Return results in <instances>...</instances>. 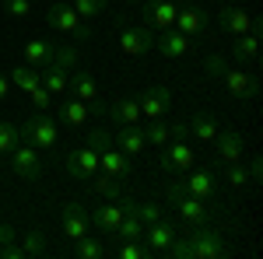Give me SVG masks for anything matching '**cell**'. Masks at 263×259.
<instances>
[{"label":"cell","mask_w":263,"mask_h":259,"mask_svg":"<svg viewBox=\"0 0 263 259\" xmlns=\"http://www.w3.org/2000/svg\"><path fill=\"white\" fill-rule=\"evenodd\" d=\"M224 252H228V249H224V238L214 228H207V224H197L193 231L176 235L172 245L165 249L168 259H218V256H224Z\"/></svg>","instance_id":"obj_1"},{"label":"cell","mask_w":263,"mask_h":259,"mask_svg":"<svg viewBox=\"0 0 263 259\" xmlns=\"http://www.w3.org/2000/svg\"><path fill=\"white\" fill-rule=\"evenodd\" d=\"M18 133L25 144H32L35 151H49V147H57V140H60V123L53 119L49 112H32L28 119L18 123Z\"/></svg>","instance_id":"obj_2"},{"label":"cell","mask_w":263,"mask_h":259,"mask_svg":"<svg viewBox=\"0 0 263 259\" xmlns=\"http://www.w3.org/2000/svg\"><path fill=\"white\" fill-rule=\"evenodd\" d=\"M168 203L176 207L179 221H182V224H190V228H197V224H211V217H214V207H207V200L193 196V193H182L179 182L168 186Z\"/></svg>","instance_id":"obj_3"},{"label":"cell","mask_w":263,"mask_h":259,"mask_svg":"<svg viewBox=\"0 0 263 259\" xmlns=\"http://www.w3.org/2000/svg\"><path fill=\"white\" fill-rule=\"evenodd\" d=\"M46 21H49V28L53 32H60V35H70V39L78 42H88L95 32L84 25V18L70 7V4H53L49 11H46Z\"/></svg>","instance_id":"obj_4"},{"label":"cell","mask_w":263,"mask_h":259,"mask_svg":"<svg viewBox=\"0 0 263 259\" xmlns=\"http://www.w3.org/2000/svg\"><path fill=\"white\" fill-rule=\"evenodd\" d=\"M70 88H74V98H81L91 105V112H95V119L105 116V105H102V84L95 81L91 70H84V67H74V74H70Z\"/></svg>","instance_id":"obj_5"},{"label":"cell","mask_w":263,"mask_h":259,"mask_svg":"<svg viewBox=\"0 0 263 259\" xmlns=\"http://www.w3.org/2000/svg\"><path fill=\"white\" fill-rule=\"evenodd\" d=\"M7 158H11V168H14L18 179H25V182H39L42 179V158H39V151H35L32 144L18 140V147H14Z\"/></svg>","instance_id":"obj_6"},{"label":"cell","mask_w":263,"mask_h":259,"mask_svg":"<svg viewBox=\"0 0 263 259\" xmlns=\"http://www.w3.org/2000/svg\"><path fill=\"white\" fill-rule=\"evenodd\" d=\"M158 165H162V172H168V175L190 172V168H193V151H190V144H186V140H168L165 147H158Z\"/></svg>","instance_id":"obj_7"},{"label":"cell","mask_w":263,"mask_h":259,"mask_svg":"<svg viewBox=\"0 0 263 259\" xmlns=\"http://www.w3.org/2000/svg\"><path fill=\"white\" fill-rule=\"evenodd\" d=\"M144 11V28H151V32H165V28H172L176 25V14H179V4L176 0H141Z\"/></svg>","instance_id":"obj_8"},{"label":"cell","mask_w":263,"mask_h":259,"mask_svg":"<svg viewBox=\"0 0 263 259\" xmlns=\"http://www.w3.org/2000/svg\"><path fill=\"white\" fill-rule=\"evenodd\" d=\"M60 224H63V235H67L70 242L91 235L88 207H84V203H78V200H70V203H63V207H60Z\"/></svg>","instance_id":"obj_9"},{"label":"cell","mask_w":263,"mask_h":259,"mask_svg":"<svg viewBox=\"0 0 263 259\" xmlns=\"http://www.w3.org/2000/svg\"><path fill=\"white\" fill-rule=\"evenodd\" d=\"M137 105H141L144 119H162L165 112H168V105H172V91L165 84H151V88H144L141 95H137Z\"/></svg>","instance_id":"obj_10"},{"label":"cell","mask_w":263,"mask_h":259,"mask_svg":"<svg viewBox=\"0 0 263 259\" xmlns=\"http://www.w3.org/2000/svg\"><path fill=\"white\" fill-rule=\"evenodd\" d=\"M221 84H224V91H228L232 98H239V102H253L256 95H260V81L249 77V74L239 70V67H228L224 77H221Z\"/></svg>","instance_id":"obj_11"},{"label":"cell","mask_w":263,"mask_h":259,"mask_svg":"<svg viewBox=\"0 0 263 259\" xmlns=\"http://www.w3.org/2000/svg\"><path fill=\"white\" fill-rule=\"evenodd\" d=\"M214 144V161L218 165H232V161H242L246 140L239 130H218V137L211 140Z\"/></svg>","instance_id":"obj_12"},{"label":"cell","mask_w":263,"mask_h":259,"mask_svg":"<svg viewBox=\"0 0 263 259\" xmlns=\"http://www.w3.org/2000/svg\"><path fill=\"white\" fill-rule=\"evenodd\" d=\"M155 49L162 53L165 60H182V56L193 49V39H190V35H182L179 28L172 25V28H165V32L155 35Z\"/></svg>","instance_id":"obj_13"},{"label":"cell","mask_w":263,"mask_h":259,"mask_svg":"<svg viewBox=\"0 0 263 259\" xmlns=\"http://www.w3.org/2000/svg\"><path fill=\"white\" fill-rule=\"evenodd\" d=\"M179 231H176V224L168 217H162V221H151L147 228H144V245L151 249V256H165V249L172 245V238H176Z\"/></svg>","instance_id":"obj_14"},{"label":"cell","mask_w":263,"mask_h":259,"mask_svg":"<svg viewBox=\"0 0 263 259\" xmlns=\"http://www.w3.org/2000/svg\"><path fill=\"white\" fill-rule=\"evenodd\" d=\"M155 35L158 32H151V28H126V25H120V49L126 56H144V53L155 49Z\"/></svg>","instance_id":"obj_15"},{"label":"cell","mask_w":263,"mask_h":259,"mask_svg":"<svg viewBox=\"0 0 263 259\" xmlns=\"http://www.w3.org/2000/svg\"><path fill=\"white\" fill-rule=\"evenodd\" d=\"M179 189H182V193H193V196H200V200H207V196L218 193V179H214L211 168H197V172L190 168V172H182Z\"/></svg>","instance_id":"obj_16"},{"label":"cell","mask_w":263,"mask_h":259,"mask_svg":"<svg viewBox=\"0 0 263 259\" xmlns=\"http://www.w3.org/2000/svg\"><path fill=\"white\" fill-rule=\"evenodd\" d=\"M218 25H221L224 35H246V32H253V14L246 11V7H235V4H224L221 11H218Z\"/></svg>","instance_id":"obj_17"},{"label":"cell","mask_w":263,"mask_h":259,"mask_svg":"<svg viewBox=\"0 0 263 259\" xmlns=\"http://www.w3.org/2000/svg\"><path fill=\"white\" fill-rule=\"evenodd\" d=\"M144 123V119H141ZM141 123H123L120 130L112 133V144L120 147L126 158H134V154H144V147H147V137H144V126Z\"/></svg>","instance_id":"obj_18"},{"label":"cell","mask_w":263,"mask_h":259,"mask_svg":"<svg viewBox=\"0 0 263 259\" xmlns=\"http://www.w3.org/2000/svg\"><path fill=\"white\" fill-rule=\"evenodd\" d=\"M176 28H179L182 35H203L207 32V11H203L200 4H186L182 0V7H179V14H176Z\"/></svg>","instance_id":"obj_19"},{"label":"cell","mask_w":263,"mask_h":259,"mask_svg":"<svg viewBox=\"0 0 263 259\" xmlns=\"http://www.w3.org/2000/svg\"><path fill=\"white\" fill-rule=\"evenodd\" d=\"M67 172H70L74 179H91V175L99 172V151H91L88 144H84V147H74V151L67 154Z\"/></svg>","instance_id":"obj_20"},{"label":"cell","mask_w":263,"mask_h":259,"mask_svg":"<svg viewBox=\"0 0 263 259\" xmlns=\"http://www.w3.org/2000/svg\"><path fill=\"white\" fill-rule=\"evenodd\" d=\"M123 214H126V210H123L120 200H105L102 207H95V210L88 214V221H91V228H99L102 235H112L116 224L123 221Z\"/></svg>","instance_id":"obj_21"},{"label":"cell","mask_w":263,"mask_h":259,"mask_svg":"<svg viewBox=\"0 0 263 259\" xmlns=\"http://www.w3.org/2000/svg\"><path fill=\"white\" fill-rule=\"evenodd\" d=\"M99 172H105V175H112L120 182L130 179V158L120 147H105V151H99Z\"/></svg>","instance_id":"obj_22"},{"label":"cell","mask_w":263,"mask_h":259,"mask_svg":"<svg viewBox=\"0 0 263 259\" xmlns=\"http://www.w3.org/2000/svg\"><path fill=\"white\" fill-rule=\"evenodd\" d=\"M88 119H95V112H91V105L81 98H67L57 109V123H67L70 130H78V126H84Z\"/></svg>","instance_id":"obj_23"},{"label":"cell","mask_w":263,"mask_h":259,"mask_svg":"<svg viewBox=\"0 0 263 259\" xmlns=\"http://www.w3.org/2000/svg\"><path fill=\"white\" fill-rule=\"evenodd\" d=\"M105 116L112 123H141L144 116H141V105H137V95L130 98V95H123V98H116V102H109L105 105Z\"/></svg>","instance_id":"obj_24"},{"label":"cell","mask_w":263,"mask_h":259,"mask_svg":"<svg viewBox=\"0 0 263 259\" xmlns=\"http://www.w3.org/2000/svg\"><path fill=\"white\" fill-rule=\"evenodd\" d=\"M39 81L42 88L49 91V95H63V91H70V70L60 67V63H46L39 70Z\"/></svg>","instance_id":"obj_25"},{"label":"cell","mask_w":263,"mask_h":259,"mask_svg":"<svg viewBox=\"0 0 263 259\" xmlns=\"http://www.w3.org/2000/svg\"><path fill=\"white\" fill-rule=\"evenodd\" d=\"M53 56H57V42H49V39H32V42H25V63L28 67H46V63H53Z\"/></svg>","instance_id":"obj_26"},{"label":"cell","mask_w":263,"mask_h":259,"mask_svg":"<svg viewBox=\"0 0 263 259\" xmlns=\"http://www.w3.org/2000/svg\"><path fill=\"white\" fill-rule=\"evenodd\" d=\"M260 56V35L246 32V35H235L232 39V60L235 63H253Z\"/></svg>","instance_id":"obj_27"},{"label":"cell","mask_w":263,"mask_h":259,"mask_svg":"<svg viewBox=\"0 0 263 259\" xmlns=\"http://www.w3.org/2000/svg\"><path fill=\"white\" fill-rule=\"evenodd\" d=\"M7 77H11V88H18L21 95H32V91H35V88L42 84V81H39V67H28V63L14 67Z\"/></svg>","instance_id":"obj_28"},{"label":"cell","mask_w":263,"mask_h":259,"mask_svg":"<svg viewBox=\"0 0 263 259\" xmlns=\"http://www.w3.org/2000/svg\"><path fill=\"white\" fill-rule=\"evenodd\" d=\"M186 126H190V133L200 140V144H211V140L218 137V130H221V126H218V119H214L211 112H197V116L186 123Z\"/></svg>","instance_id":"obj_29"},{"label":"cell","mask_w":263,"mask_h":259,"mask_svg":"<svg viewBox=\"0 0 263 259\" xmlns=\"http://www.w3.org/2000/svg\"><path fill=\"white\" fill-rule=\"evenodd\" d=\"M91 189H95L102 200H120L123 196V182L112 179V175H105V172H95V175H91Z\"/></svg>","instance_id":"obj_30"},{"label":"cell","mask_w":263,"mask_h":259,"mask_svg":"<svg viewBox=\"0 0 263 259\" xmlns=\"http://www.w3.org/2000/svg\"><path fill=\"white\" fill-rule=\"evenodd\" d=\"M18 140H21V133H18V123H11V119H0V161L7 158L14 147H18Z\"/></svg>","instance_id":"obj_31"},{"label":"cell","mask_w":263,"mask_h":259,"mask_svg":"<svg viewBox=\"0 0 263 259\" xmlns=\"http://www.w3.org/2000/svg\"><path fill=\"white\" fill-rule=\"evenodd\" d=\"M21 249H25V256H46L49 252V242H46V235H42L39 228H32V231L21 235Z\"/></svg>","instance_id":"obj_32"},{"label":"cell","mask_w":263,"mask_h":259,"mask_svg":"<svg viewBox=\"0 0 263 259\" xmlns=\"http://www.w3.org/2000/svg\"><path fill=\"white\" fill-rule=\"evenodd\" d=\"M74 256H78V259H102V256H105V245H102V238L84 235V238L74 242Z\"/></svg>","instance_id":"obj_33"},{"label":"cell","mask_w":263,"mask_h":259,"mask_svg":"<svg viewBox=\"0 0 263 259\" xmlns=\"http://www.w3.org/2000/svg\"><path fill=\"white\" fill-rule=\"evenodd\" d=\"M144 137H147V144H155V147H165L168 144V126H165L162 119H144Z\"/></svg>","instance_id":"obj_34"},{"label":"cell","mask_w":263,"mask_h":259,"mask_svg":"<svg viewBox=\"0 0 263 259\" xmlns=\"http://www.w3.org/2000/svg\"><path fill=\"white\" fill-rule=\"evenodd\" d=\"M224 182H228L232 189H246V186H253L242 161H232V165H224Z\"/></svg>","instance_id":"obj_35"},{"label":"cell","mask_w":263,"mask_h":259,"mask_svg":"<svg viewBox=\"0 0 263 259\" xmlns=\"http://www.w3.org/2000/svg\"><path fill=\"white\" fill-rule=\"evenodd\" d=\"M224 70H228V60H224L221 53H211V56L203 60V77L207 81H221Z\"/></svg>","instance_id":"obj_36"},{"label":"cell","mask_w":263,"mask_h":259,"mask_svg":"<svg viewBox=\"0 0 263 259\" xmlns=\"http://www.w3.org/2000/svg\"><path fill=\"white\" fill-rule=\"evenodd\" d=\"M0 7H4V14H11V18H28L32 7H35V0H0Z\"/></svg>","instance_id":"obj_37"},{"label":"cell","mask_w":263,"mask_h":259,"mask_svg":"<svg viewBox=\"0 0 263 259\" xmlns=\"http://www.w3.org/2000/svg\"><path fill=\"white\" fill-rule=\"evenodd\" d=\"M105 7H109V0H74V11L81 18H99Z\"/></svg>","instance_id":"obj_38"},{"label":"cell","mask_w":263,"mask_h":259,"mask_svg":"<svg viewBox=\"0 0 263 259\" xmlns=\"http://www.w3.org/2000/svg\"><path fill=\"white\" fill-rule=\"evenodd\" d=\"M53 63H60V67H67V70H74V67L81 63V53H78L74 46H57V56H53Z\"/></svg>","instance_id":"obj_39"},{"label":"cell","mask_w":263,"mask_h":259,"mask_svg":"<svg viewBox=\"0 0 263 259\" xmlns=\"http://www.w3.org/2000/svg\"><path fill=\"white\" fill-rule=\"evenodd\" d=\"M134 214L144 221V224H151V221H162L165 210L158 207V203H134Z\"/></svg>","instance_id":"obj_40"},{"label":"cell","mask_w":263,"mask_h":259,"mask_svg":"<svg viewBox=\"0 0 263 259\" xmlns=\"http://www.w3.org/2000/svg\"><path fill=\"white\" fill-rule=\"evenodd\" d=\"M88 147H91V151H105V147H112V130H105V126L91 130V133H88Z\"/></svg>","instance_id":"obj_41"},{"label":"cell","mask_w":263,"mask_h":259,"mask_svg":"<svg viewBox=\"0 0 263 259\" xmlns=\"http://www.w3.org/2000/svg\"><path fill=\"white\" fill-rule=\"evenodd\" d=\"M120 259H151V249L141 242H123L120 245Z\"/></svg>","instance_id":"obj_42"},{"label":"cell","mask_w":263,"mask_h":259,"mask_svg":"<svg viewBox=\"0 0 263 259\" xmlns=\"http://www.w3.org/2000/svg\"><path fill=\"white\" fill-rule=\"evenodd\" d=\"M32 105H35V109H39V112H49V105H53V95H49V91H46V88H35V91H32Z\"/></svg>","instance_id":"obj_43"},{"label":"cell","mask_w":263,"mask_h":259,"mask_svg":"<svg viewBox=\"0 0 263 259\" xmlns=\"http://www.w3.org/2000/svg\"><path fill=\"white\" fill-rule=\"evenodd\" d=\"M0 259H25V249L18 242H7V245H0Z\"/></svg>","instance_id":"obj_44"},{"label":"cell","mask_w":263,"mask_h":259,"mask_svg":"<svg viewBox=\"0 0 263 259\" xmlns=\"http://www.w3.org/2000/svg\"><path fill=\"white\" fill-rule=\"evenodd\" d=\"M186 133H190L186 119H182V123H172V126H168V140H186Z\"/></svg>","instance_id":"obj_45"},{"label":"cell","mask_w":263,"mask_h":259,"mask_svg":"<svg viewBox=\"0 0 263 259\" xmlns=\"http://www.w3.org/2000/svg\"><path fill=\"white\" fill-rule=\"evenodd\" d=\"M246 172H249V182H260V175H263V161H260V158H253Z\"/></svg>","instance_id":"obj_46"},{"label":"cell","mask_w":263,"mask_h":259,"mask_svg":"<svg viewBox=\"0 0 263 259\" xmlns=\"http://www.w3.org/2000/svg\"><path fill=\"white\" fill-rule=\"evenodd\" d=\"M7 242H18V231L11 224H0V245H7Z\"/></svg>","instance_id":"obj_47"},{"label":"cell","mask_w":263,"mask_h":259,"mask_svg":"<svg viewBox=\"0 0 263 259\" xmlns=\"http://www.w3.org/2000/svg\"><path fill=\"white\" fill-rule=\"evenodd\" d=\"M7 95H11V77H7V74L0 70V102L7 98Z\"/></svg>","instance_id":"obj_48"},{"label":"cell","mask_w":263,"mask_h":259,"mask_svg":"<svg viewBox=\"0 0 263 259\" xmlns=\"http://www.w3.org/2000/svg\"><path fill=\"white\" fill-rule=\"evenodd\" d=\"M126 4H141V0H126Z\"/></svg>","instance_id":"obj_49"},{"label":"cell","mask_w":263,"mask_h":259,"mask_svg":"<svg viewBox=\"0 0 263 259\" xmlns=\"http://www.w3.org/2000/svg\"><path fill=\"white\" fill-rule=\"evenodd\" d=\"M176 4H182V0H176Z\"/></svg>","instance_id":"obj_50"}]
</instances>
